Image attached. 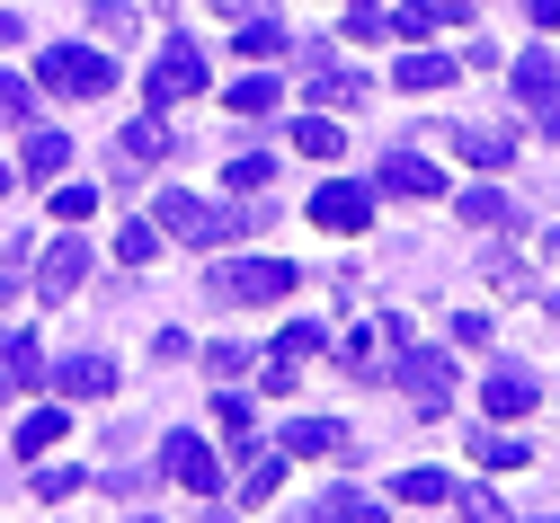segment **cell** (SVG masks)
I'll return each mask as SVG.
<instances>
[{
	"label": "cell",
	"instance_id": "cell-5",
	"mask_svg": "<svg viewBox=\"0 0 560 523\" xmlns=\"http://www.w3.org/2000/svg\"><path fill=\"white\" fill-rule=\"evenodd\" d=\"M400 391H409L418 408H428V417H436V408L454 400V364H445L436 346H400Z\"/></svg>",
	"mask_w": 560,
	"mask_h": 523
},
{
	"label": "cell",
	"instance_id": "cell-15",
	"mask_svg": "<svg viewBox=\"0 0 560 523\" xmlns=\"http://www.w3.org/2000/svg\"><path fill=\"white\" fill-rule=\"evenodd\" d=\"M392 90H409V98H428V90H454V54H400Z\"/></svg>",
	"mask_w": 560,
	"mask_h": 523
},
{
	"label": "cell",
	"instance_id": "cell-36",
	"mask_svg": "<svg viewBox=\"0 0 560 523\" xmlns=\"http://www.w3.org/2000/svg\"><path fill=\"white\" fill-rule=\"evenodd\" d=\"M36 497H45V506H62V497H81V471H72V462H62V471H36Z\"/></svg>",
	"mask_w": 560,
	"mask_h": 523
},
{
	"label": "cell",
	"instance_id": "cell-12",
	"mask_svg": "<svg viewBox=\"0 0 560 523\" xmlns=\"http://www.w3.org/2000/svg\"><path fill=\"white\" fill-rule=\"evenodd\" d=\"M508 81H516V98H525L534 116H551V107H560V62H551V54H516Z\"/></svg>",
	"mask_w": 560,
	"mask_h": 523
},
{
	"label": "cell",
	"instance_id": "cell-39",
	"mask_svg": "<svg viewBox=\"0 0 560 523\" xmlns=\"http://www.w3.org/2000/svg\"><path fill=\"white\" fill-rule=\"evenodd\" d=\"M258 10H276V0H223V19H258Z\"/></svg>",
	"mask_w": 560,
	"mask_h": 523
},
{
	"label": "cell",
	"instance_id": "cell-1",
	"mask_svg": "<svg viewBox=\"0 0 560 523\" xmlns=\"http://www.w3.org/2000/svg\"><path fill=\"white\" fill-rule=\"evenodd\" d=\"M36 90H54V98H107L116 90V62H107V45H45L36 54Z\"/></svg>",
	"mask_w": 560,
	"mask_h": 523
},
{
	"label": "cell",
	"instance_id": "cell-16",
	"mask_svg": "<svg viewBox=\"0 0 560 523\" xmlns=\"http://www.w3.org/2000/svg\"><path fill=\"white\" fill-rule=\"evenodd\" d=\"M383 195H445V178L418 161V152H392L383 161Z\"/></svg>",
	"mask_w": 560,
	"mask_h": 523
},
{
	"label": "cell",
	"instance_id": "cell-13",
	"mask_svg": "<svg viewBox=\"0 0 560 523\" xmlns=\"http://www.w3.org/2000/svg\"><path fill=\"white\" fill-rule=\"evenodd\" d=\"M62 161H72V142H62V133H45V124L19 142V178H27V187H54V178H62Z\"/></svg>",
	"mask_w": 560,
	"mask_h": 523
},
{
	"label": "cell",
	"instance_id": "cell-8",
	"mask_svg": "<svg viewBox=\"0 0 560 523\" xmlns=\"http://www.w3.org/2000/svg\"><path fill=\"white\" fill-rule=\"evenodd\" d=\"M161 471H170L178 488H196V497H214V488H223V462L205 453L196 435H170V443H161Z\"/></svg>",
	"mask_w": 560,
	"mask_h": 523
},
{
	"label": "cell",
	"instance_id": "cell-6",
	"mask_svg": "<svg viewBox=\"0 0 560 523\" xmlns=\"http://www.w3.org/2000/svg\"><path fill=\"white\" fill-rule=\"evenodd\" d=\"M312 222H320V231H365V222H374V187H357V178L312 187Z\"/></svg>",
	"mask_w": 560,
	"mask_h": 523
},
{
	"label": "cell",
	"instance_id": "cell-32",
	"mask_svg": "<svg viewBox=\"0 0 560 523\" xmlns=\"http://www.w3.org/2000/svg\"><path fill=\"white\" fill-rule=\"evenodd\" d=\"M320 346H329V337H320V320H294L285 337H276V355H294V364H312Z\"/></svg>",
	"mask_w": 560,
	"mask_h": 523
},
{
	"label": "cell",
	"instance_id": "cell-42",
	"mask_svg": "<svg viewBox=\"0 0 560 523\" xmlns=\"http://www.w3.org/2000/svg\"><path fill=\"white\" fill-rule=\"evenodd\" d=\"M551 249H560V231H551Z\"/></svg>",
	"mask_w": 560,
	"mask_h": 523
},
{
	"label": "cell",
	"instance_id": "cell-21",
	"mask_svg": "<svg viewBox=\"0 0 560 523\" xmlns=\"http://www.w3.org/2000/svg\"><path fill=\"white\" fill-rule=\"evenodd\" d=\"M454 213H463V222H480V231H499V222H508V231H516V204H508L499 187H471V195H463Z\"/></svg>",
	"mask_w": 560,
	"mask_h": 523
},
{
	"label": "cell",
	"instance_id": "cell-26",
	"mask_svg": "<svg viewBox=\"0 0 560 523\" xmlns=\"http://www.w3.org/2000/svg\"><path fill=\"white\" fill-rule=\"evenodd\" d=\"M116 258H125V266H152V258H161V222H125V231H116Z\"/></svg>",
	"mask_w": 560,
	"mask_h": 523
},
{
	"label": "cell",
	"instance_id": "cell-4",
	"mask_svg": "<svg viewBox=\"0 0 560 523\" xmlns=\"http://www.w3.org/2000/svg\"><path fill=\"white\" fill-rule=\"evenodd\" d=\"M294 293V266L285 258H241V266H214V302H285Z\"/></svg>",
	"mask_w": 560,
	"mask_h": 523
},
{
	"label": "cell",
	"instance_id": "cell-10",
	"mask_svg": "<svg viewBox=\"0 0 560 523\" xmlns=\"http://www.w3.org/2000/svg\"><path fill=\"white\" fill-rule=\"evenodd\" d=\"M534 400H542V382H534V372H516V364H499V372L480 382V408L499 417V426H508V417H525Z\"/></svg>",
	"mask_w": 560,
	"mask_h": 523
},
{
	"label": "cell",
	"instance_id": "cell-41",
	"mask_svg": "<svg viewBox=\"0 0 560 523\" xmlns=\"http://www.w3.org/2000/svg\"><path fill=\"white\" fill-rule=\"evenodd\" d=\"M0 187H10V169H0Z\"/></svg>",
	"mask_w": 560,
	"mask_h": 523
},
{
	"label": "cell",
	"instance_id": "cell-20",
	"mask_svg": "<svg viewBox=\"0 0 560 523\" xmlns=\"http://www.w3.org/2000/svg\"><path fill=\"white\" fill-rule=\"evenodd\" d=\"M392 497H400V506H454V479H445V471H400Z\"/></svg>",
	"mask_w": 560,
	"mask_h": 523
},
{
	"label": "cell",
	"instance_id": "cell-34",
	"mask_svg": "<svg viewBox=\"0 0 560 523\" xmlns=\"http://www.w3.org/2000/svg\"><path fill=\"white\" fill-rule=\"evenodd\" d=\"M320 514H329V523H365V514H374V497H357V488H329V497H320Z\"/></svg>",
	"mask_w": 560,
	"mask_h": 523
},
{
	"label": "cell",
	"instance_id": "cell-37",
	"mask_svg": "<svg viewBox=\"0 0 560 523\" xmlns=\"http://www.w3.org/2000/svg\"><path fill=\"white\" fill-rule=\"evenodd\" d=\"M214 417H223V435H249V400H241V391H223V400H214Z\"/></svg>",
	"mask_w": 560,
	"mask_h": 523
},
{
	"label": "cell",
	"instance_id": "cell-35",
	"mask_svg": "<svg viewBox=\"0 0 560 523\" xmlns=\"http://www.w3.org/2000/svg\"><path fill=\"white\" fill-rule=\"evenodd\" d=\"M54 213H62V222H90V213H98V187H54Z\"/></svg>",
	"mask_w": 560,
	"mask_h": 523
},
{
	"label": "cell",
	"instance_id": "cell-17",
	"mask_svg": "<svg viewBox=\"0 0 560 523\" xmlns=\"http://www.w3.org/2000/svg\"><path fill=\"white\" fill-rule=\"evenodd\" d=\"M454 152L480 161V169H508V161H516V142H508L499 124H463V133H454Z\"/></svg>",
	"mask_w": 560,
	"mask_h": 523
},
{
	"label": "cell",
	"instance_id": "cell-28",
	"mask_svg": "<svg viewBox=\"0 0 560 523\" xmlns=\"http://www.w3.org/2000/svg\"><path fill=\"white\" fill-rule=\"evenodd\" d=\"M294 152H303V161H338V124H329V116H303V124H294Z\"/></svg>",
	"mask_w": 560,
	"mask_h": 523
},
{
	"label": "cell",
	"instance_id": "cell-25",
	"mask_svg": "<svg viewBox=\"0 0 560 523\" xmlns=\"http://www.w3.org/2000/svg\"><path fill=\"white\" fill-rule=\"evenodd\" d=\"M116 152H125V169H152V161H161V116L125 124V142H116Z\"/></svg>",
	"mask_w": 560,
	"mask_h": 523
},
{
	"label": "cell",
	"instance_id": "cell-27",
	"mask_svg": "<svg viewBox=\"0 0 560 523\" xmlns=\"http://www.w3.org/2000/svg\"><path fill=\"white\" fill-rule=\"evenodd\" d=\"M223 178H232V195H258L276 178V152H241V161H223Z\"/></svg>",
	"mask_w": 560,
	"mask_h": 523
},
{
	"label": "cell",
	"instance_id": "cell-33",
	"mask_svg": "<svg viewBox=\"0 0 560 523\" xmlns=\"http://www.w3.org/2000/svg\"><path fill=\"white\" fill-rule=\"evenodd\" d=\"M27 107H36V90L19 81V71H0V124H27Z\"/></svg>",
	"mask_w": 560,
	"mask_h": 523
},
{
	"label": "cell",
	"instance_id": "cell-11",
	"mask_svg": "<svg viewBox=\"0 0 560 523\" xmlns=\"http://www.w3.org/2000/svg\"><path fill=\"white\" fill-rule=\"evenodd\" d=\"M276 443H285V462H329V453H347V426L338 417H294Z\"/></svg>",
	"mask_w": 560,
	"mask_h": 523
},
{
	"label": "cell",
	"instance_id": "cell-24",
	"mask_svg": "<svg viewBox=\"0 0 560 523\" xmlns=\"http://www.w3.org/2000/svg\"><path fill=\"white\" fill-rule=\"evenodd\" d=\"M223 98H232V116H267V107H276V81H267V71H241Z\"/></svg>",
	"mask_w": 560,
	"mask_h": 523
},
{
	"label": "cell",
	"instance_id": "cell-30",
	"mask_svg": "<svg viewBox=\"0 0 560 523\" xmlns=\"http://www.w3.org/2000/svg\"><path fill=\"white\" fill-rule=\"evenodd\" d=\"M392 27V10H383V0H347V36H357V45H374Z\"/></svg>",
	"mask_w": 560,
	"mask_h": 523
},
{
	"label": "cell",
	"instance_id": "cell-3",
	"mask_svg": "<svg viewBox=\"0 0 560 523\" xmlns=\"http://www.w3.org/2000/svg\"><path fill=\"white\" fill-rule=\"evenodd\" d=\"M196 90H205V54H196L187 36H170V45L152 54V90H143V98H152V116H170V107H178V98H196Z\"/></svg>",
	"mask_w": 560,
	"mask_h": 523
},
{
	"label": "cell",
	"instance_id": "cell-19",
	"mask_svg": "<svg viewBox=\"0 0 560 523\" xmlns=\"http://www.w3.org/2000/svg\"><path fill=\"white\" fill-rule=\"evenodd\" d=\"M62 426H72V417H62V408H36L10 443H19V462H36V453H54V443H62Z\"/></svg>",
	"mask_w": 560,
	"mask_h": 523
},
{
	"label": "cell",
	"instance_id": "cell-23",
	"mask_svg": "<svg viewBox=\"0 0 560 523\" xmlns=\"http://www.w3.org/2000/svg\"><path fill=\"white\" fill-rule=\"evenodd\" d=\"M276 479H285V443L249 462V479H241V506H267V497H276Z\"/></svg>",
	"mask_w": 560,
	"mask_h": 523
},
{
	"label": "cell",
	"instance_id": "cell-40",
	"mask_svg": "<svg viewBox=\"0 0 560 523\" xmlns=\"http://www.w3.org/2000/svg\"><path fill=\"white\" fill-rule=\"evenodd\" d=\"M27 36V19H10V10H0V45H19Z\"/></svg>",
	"mask_w": 560,
	"mask_h": 523
},
{
	"label": "cell",
	"instance_id": "cell-38",
	"mask_svg": "<svg viewBox=\"0 0 560 523\" xmlns=\"http://www.w3.org/2000/svg\"><path fill=\"white\" fill-rule=\"evenodd\" d=\"M0 400H19V364H10V346H0Z\"/></svg>",
	"mask_w": 560,
	"mask_h": 523
},
{
	"label": "cell",
	"instance_id": "cell-31",
	"mask_svg": "<svg viewBox=\"0 0 560 523\" xmlns=\"http://www.w3.org/2000/svg\"><path fill=\"white\" fill-rule=\"evenodd\" d=\"M480 462H489V471H516V462H525V443H516L508 426H489V435H480Z\"/></svg>",
	"mask_w": 560,
	"mask_h": 523
},
{
	"label": "cell",
	"instance_id": "cell-14",
	"mask_svg": "<svg viewBox=\"0 0 560 523\" xmlns=\"http://www.w3.org/2000/svg\"><path fill=\"white\" fill-rule=\"evenodd\" d=\"M303 71H312V98H320V107H357V98H365V81H357V71H338L320 45L303 54Z\"/></svg>",
	"mask_w": 560,
	"mask_h": 523
},
{
	"label": "cell",
	"instance_id": "cell-2",
	"mask_svg": "<svg viewBox=\"0 0 560 523\" xmlns=\"http://www.w3.org/2000/svg\"><path fill=\"white\" fill-rule=\"evenodd\" d=\"M152 222H161L170 240H187V249H223V240L241 231V213H232V204H205V195H187V187H170Z\"/></svg>",
	"mask_w": 560,
	"mask_h": 523
},
{
	"label": "cell",
	"instance_id": "cell-18",
	"mask_svg": "<svg viewBox=\"0 0 560 523\" xmlns=\"http://www.w3.org/2000/svg\"><path fill=\"white\" fill-rule=\"evenodd\" d=\"M445 19H463V0H400V10H392L400 36H436Z\"/></svg>",
	"mask_w": 560,
	"mask_h": 523
},
{
	"label": "cell",
	"instance_id": "cell-9",
	"mask_svg": "<svg viewBox=\"0 0 560 523\" xmlns=\"http://www.w3.org/2000/svg\"><path fill=\"white\" fill-rule=\"evenodd\" d=\"M45 382H54L62 400H107V391H116V364H107V355H62Z\"/></svg>",
	"mask_w": 560,
	"mask_h": 523
},
{
	"label": "cell",
	"instance_id": "cell-29",
	"mask_svg": "<svg viewBox=\"0 0 560 523\" xmlns=\"http://www.w3.org/2000/svg\"><path fill=\"white\" fill-rule=\"evenodd\" d=\"M133 27H143V19H133L125 0H98V10H90V36H98V45H125Z\"/></svg>",
	"mask_w": 560,
	"mask_h": 523
},
{
	"label": "cell",
	"instance_id": "cell-7",
	"mask_svg": "<svg viewBox=\"0 0 560 523\" xmlns=\"http://www.w3.org/2000/svg\"><path fill=\"white\" fill-rule=\"evenodd\" d=\"M81 275H90V240H81V231H72V240H54V249L36 258V293H45V302H72Z\"/></svg>",
	"mask_w": 560,
	"mask_h": 523
},
{
	"label": "cell",
	"instance_id": "cell-22",
	"mask_svg": "<svg viewBox=\"0 0 560 523\" xmlns=\"http://www.w3.org/2000/svg\"><path fill=\"white\" fill-rule=\"evenodd\" d=\"M232 27H241V54H258V62L294 45V36H285V19H267V10H258V19H232Z\"/></svg>",
	"mask_w": 560,
	"mask_h": 523
}]
</instances>
